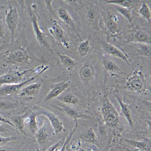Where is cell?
I'll return each instance as SVG.
<instances>
[{
  "instance_id": "6da1fadb",
  "label": "cell",
  "mask_w": 151,
  "mask_h": 151,
  "mask_svg": "<svg viewBox=\"0 0 151 151\" xmlns=\"http://www.w3.org/2000/svg\"><path fill=\"white\" fill-rule=\"evenodd\" d=\"M100 112L103 117L104 124L111 129H117L120 124L119 115L108 96L104 94L103 99Z\"/></svg>"
},
{
  "instance_id": "7a4b0ae2",
  "label": "cell",
  "mask_w": 151,
  "mask_h": 151,
  "mask_svg": "<svg viewBox=\"0 0 151 151\" xmlns=\"http://www.w3.org/2000/svg\"><path fill=\"white\" fill-rule=\"evenodd\" d=\"M146 79L144 73L136 69L128 77L125 84L126 89L140 95L148 94L149 91L146 86Z\"/></svg>"
},
{
  "instance_id": "3957f363",
  "label": "cell",
  "mask_w": 151,
  "mask_h": 151,
  "mask_svg": "<svg viewBox=\"0 0 151 151\" xmlns=\"http://www.w3.org/2000/svg\"><path fill=\"white\" fill-rule=\"evenodd\" d=\"M48 31L59 45L66 49L71 48L72 44L68 37L65 34L64 29L57 21H52L51 26L48 28Z\"/></svg>"
},
{
  "instance_id": "277c9868",
  "label": "cell",
  "mask_w": 151,
  "mask_h": 151,
  "mask_svg": "<svg viewBox=\"0 0 151 151\" xmlns=\"http://www.w3.org/2000/svg\"><path fill=\"white\" fill-rule=\"evenodd\" d=\"M29 13L31 21V23L32 24L33 29L34 31L35 35L37 41L41 45L42 47L45 48L48 52H49L51 53H53V50L52 48L50 47V44H49L48 41H47L45 35L42 32V31H41L40 28L39 27L37 17H36L34 13L33 12V11L32 10V9L30 7L29 8Z\"/></svg>"
},
{
  "instance_id": "5b68a950",
  "label": "cell",
  "mask_w": 151,
  "mask_h": 151,
  "mask_svg": "<svg viewBox=\"0 0 151 151\" xmlns=\"http://www.w3.org/2000/svg\"><path fill=\"white\" fill-rule=\"evenodd\" d=\"M36 68H31L22 71H10L7 73L0 76V86L5 84H14L22 82L23 76L28 73L36 70Z\"/></svg>"
},
{
  "instance_id": "8992f818",
  "label": "cell",
  "mask_w": 151,
  "mask_h": 151,
  "mask_svg": "<svg viewBox=\"0 0 151 151\" xmlns=\"http://www.w3.org/2000/svg\"><path fill=\"white\" fill-rule=\"evenodd\" d=\"M6 58L13 64H23L29 62V56L26 50L23 48H18L6 53Z\"/></svg>"
},
{
  "instance_id": "52a82bcc",
  "label": "cell",
  "mask_w": 151,
  "mask_h": 151,
  "mask_svg": "<svg viewBox=\"0 0 151 151\" xmlns=\"http://www.w3.org/2000/svg\"><path fill=\"white\" fill-rule=\"evenodd\" d=\"M19 18V14L17 9L10 5V10L5 18L6 24L11 33L10 45H12L14 42V35L18 24Z\"/></svg>"
},
{
  "instance_id": "ba28073f",
  "label": "cell",
  "mask_w": 151,
  "mask_h": 151,
  "mask_svg": "<svg viewBox=\"0 0 151 151\" xmlns=\"http://www.w3.org/2000/svg\"><path fill=\"white\" fill-rule=\"evenodd\" d=\"M42 73H39L36 76H32L28 79L27 80L22 82L18 84H9L7 86H5L2 87L0 89V93L2 96H7L12 94L17 93L20 92L23 87L26 86L27 84L32 82L35 80L38 76H40Z\"/></svg>"
},
{
  "instance_id": "9c48e42d",
  "label": "cell",
  "mask_w": 151,
  "mask_h": 151,
  "mask_svg": "<svg viewBox=\"0 0 151 151\" xmlns=\"http://www.w3.org/2000/svg\"><path fill=\"white\" fill-rule=\"evenodd\" d=\"M37 115H43L48 118L53 129L55 134L56 135L65 130V128L62 122L54 113L49 110H42L38 113Z\"/></svg>"
},
{
  "instance_id": "30bf717a",
  "label": "cell",
  "mask_w": 151,
  "mask_h": 151,
  "mask_svg": "<svg viewBox=\"0 0 151 151\" xmlns=\"http://www.w3.org/2000/svg\"><path fill=\"white\" fill-rule=\"evenodd\" d=\"M70 86V81H63L55 84L48 92L44 99V101L47 102L48 101H50L58 97L61 94H62V92L69 88Z\"/></svg>"
},
{
  "instance_id": "8fae6325",
  "label": "cell",
  "mask_w": 151,
  "mask_h": 151,
  "mask_svg": "<svg viewBox=\"0 0 151 151\" xmlns=\"http://www.w3.org/2000/svg\"><path fill=\"white\" fill-rule=\"evenodd\" d=\"M103 48L104 51L106 54L121 59L127 63H130V57L114 45L109 43H106L103 45Z\"/></svg>"
},
{
  "instance_id": "7c38bea8",
  "label": "cell",
  "mask_w": 151,
  "mask_h": 151,
  "mask_svg": "<svg viewBox=\"0 0 151 151\" xmlns=\"http://www.w3.org/2000/svg\"><path fill=\"white\" fill-rule=\"evenodd\" d=\"M132 42L133 43L151 45V35L142 29H134L132 32Z\"/></svg>"
},
{
  "instance_id": "4fadbf2b",
  "label": "cell",
  "mask_w": 151,
  "mask_h": 151,
  "mask_svg": "<svg viewBox=\"0 0 151 151\" xmlns=\"http://www.w3.org/2000/svg\"><path fill=\"white\" fill-rule=\"evenodd\" d=\"M114 96L120 106L121 112L122 114L124 116L126 121H127L128 124L130 126V127L131 129H132L134 128V122H133L132 112H131L130 107L127 104L124 103L122 100L121 99L120 96H119L118 94H116Z\"/></svg>"
},
{
  "instance_id": "5bb4252c",
  "label": "cell",
  "mask_w": 151,
  "mask_h": 151,
  "mask_svg": "<svg viewBox=\"0 0 151 151\" xmlns=\"http://www.w3.org/2000/svg\"><path fill=\"white\" fill-rule=\"evenodd\" d=\"M57 14H58L60 19L63 22H64L65 23H66V24L70 26L71 28L76 32V34L79 36V37L82 40L80 35L78 32L76 23L73 20L71 16L70 15V14H69V12L65 9L62 8V7H60L57 9Z\"/></svg>"
},
{
  "instance_id": "9a60e30c",
  "label": "cell",
  "mask_w": 151,
  "mask_h": 151,
  "mask_svg": "<svg viewBox=\"0 0 151 151\" xmlns=\"http://www.w3.org/2000/svg\"><path fill=\"white\" fill-rule=\"evenodd\" d=\"M106 26L108 32L110 34H117L119 32L121 27L119 17L116 14L111 15L106 21Z\"/></svg>"
},
{
  "instance_id": "2e32d148",
  "label": "cell",
  "mask_w": 151,
  "mask_h": 151,
  "mask_svg": "<svg viewBox=\"0 0 151 151\" xmlns=\"http://www.w3.org/2000/svg\"><path fill=\"white\" fill-rule=\"evenodd\" d=\"M41 84L40 83H32L24 87L19 92L20 97H33L37 96L41 88Z\"/></svg>"
},
{
  "instance_id": "e0dca14e",
  "label": "cell",
  "mask_w": 151,
  "mask_h": 151,
  "mask_svg": "<svg viewBox=\"0 0 151 151\" xmlns=\"http://www.w3.org/2000/svg\"><path fill=\"white\" fill-rule=\"evenodd\" d=\"M124 141L136 148L135 151H151V140L145 139L143 141H135L132 140H124Z\"/></svg>"
},
{
  "instance_id": "ac0fdd59",
  "label": "cell",
  "mask_w": 151,
  "mask_h": 151,
  "mask_svg": "<svg viewBox=\"0 0 151 151\" xmlns=\"http://www.w3.org/2000/svg\"><path fill=\"white\" fill-rule=\"evenodd\" d=\"M95 70L93 66L88 63L83 65L79 70V76L83 81H88L94 76Z\"/></svg>"
},
{
  "instance_id": "d6986e66",
  "label": "cell",
  "mask_w": 151,
  "mask_h": 151,
  "mask_svg": "<svg viewBox=\"0 0 151 151\" xmlns=\"http://www.w3.org/2000/svg\"><path fill=\"white\" fill-rule=\"evenodd\" d=\"M36 139L37 143L40 145L46 143L49 139V135L46 126L44 124L36 132Z\"/></svg>"
},
{
  "instance_id": "ffe728a7",
  "label": "cell",
  "mask_w": 151,
  "mask_h": 151,
  "mask_svg": "<svg viewBox=\"0 0 151 151\" xmlns=\"http://www.w3.org/2000/svg\"><path fill=\"white\" fill-rule=\"evenodd\" d=\"M79 138L87 142L95 143L96 142V136L93 127H89L88 130L81 133Z\"/></svg>"
},
{
  "instance_id": "44dd1931",
  "label": "cell",
  "mask_w": 151,
  "mask_h": 151,
  "mask_svg": "<svg viewBox=\"0 0 151 151\" xmlns=\"http://www.w3.org/2000/svg\"><path fill=\"white\" fill-rule=\"evenodd\" d=\"M90 36L84 41L81 42L78 47V53L79 55L82 57L87 56L89 54L91 51V44H90Z\"/></svg>"
},
{
  "instance_id": "7402d4cb",
  "label": "cell",
  "mask_w": 151,
  "mask_h": 151,
  "mask_svg": "<svg viewBox=\"0 0 151 151\" xmlns=\"http://www.w3.org/2000/svg\"><path fill=\"white\" fill-rule=\"evenodd\" d=\"M106 3L110 4L112 5H116L118 6L119 7H124V8H127L130 9L131 8L134 7V2L135 1H131V0H113V1H105Z\"/></svg>"
},
{
  "instance_id": "603a6c76",
  "label": "cell",
  "mask_w": 151,
  "mask_h": 151,
  "mask_svg": "<svg viewBox=\"0 0 151 151\" xmlns=\"http://www.w3.org/2000/svg\"><path fill=\"white\" fill-rule=\"evenodd\" d=\"M12 121L13 122H12L14 124L16 129H18L19 131L23 135L26 136V133L24 131V124L23 117L21 116H14L12 118Z\"/></svg>"
},
{
  "instance_id": "cb8c5ba5",
  "label": "cell",
  "mask_w": 151,
  "mask_h": 151,
  "mask_svg": "<svg viewBox=\"0 0 151 151\" xmlns=\"http://www.w3.org/2000/svg\"><path fill=\"white\" fill-rule=\"evenodd\" d=\"M136 44L138 45L137 48H135V50L137 53L140 55L150 58L151 55V45L137 43Z\"/></svg>"
},
{
  "instance_id": "d4e9b609",
  "label": "cell",
  "mask_w": 151,
  "mask_h": 151,
  "mask_svg": "<svg viewBox=\"0 0 151 151\" xmlns=\"http://www.w3.org/2000/svg\"><path fill=\"white\" fill-rule=\"evenodd\" d=\"M138 14L148 22H151V14L150 9L145 2H142L138 10Z\"/></svg>"
},
{
  "instance_id": "484cf974",
  "label": "cell",
  "mask_w": 151,
  "mask_h": 151,
  "mask_svg": "<svg viewBox=\"0 0 151 151\" xmlns=\"http://www.w3.org/2000/svg\"><path fill=\"white\" fill-rule=\"evenodd\" d=\"M57 55L62 65H63L65 66L72 68L76 65V62L74 61V60L69 55L62 54L59 52H57Z\"/></svg>"
},
{
  "instance_id": "4316f807",
  "label": "cell",
  "mask_w": 151,
  "mask_h": 151,
  "mask_svg": "<svg viewBox=\"0 0 151 151\" xmlns=\"http://www.w3.org/2000/svg\"><path fill=\"white\" fill-rule=\"evenodd\" d=\"M58 99L63 103L71 105H76L79 103V99L73 94H66L58 97Z\"/></svg>"
},
{
  "instance_id": "83f0119b",
  "label": "cell",
  "mask_w": 151,
  "mask_h": 151,
  "mask_svg": "<svg viewBox=\"0 0 151 151\" xmlns=\"http://www.w3.org/2000/svg\"><path fill=\"white\" fill-rule=\"evenodd\" d=\"M61 109L68 116L75 121H77L78 119H81L83 117L82 114L74 109L69 107H65Z\"/></svg>"
},
{
  "instance_id": "f1b7e54d",
  "label": "cell",
  "mask_w": 151,
  "mask_h": 151,
  "mask_svg": "<svg viewBox=\"0 0 151 151\" xmlns=\"http://www.w3.org/2000/svg\"><path fill=\"white\" fill-rule=\"evenodd\" d=\"M116 10L119 14H121L124 17V18L128 21L129 23H132V22L133 21V16L132 15L130 9L117 6L116 7Z\"/></svg>"
},
{
  "instance_id": "f546056e",
  "label": "cell",
  "mask_w": 151,
  "mask_h": 151,
  "mask_svg": "<svg viewBox=\"0 0 151 151\" xmlns=\"http://www.w3.org/2000/svg\"><path fill=\"white\" fill-rule=\"evenodd\" d=\"M37 116V114L33 113L30 115L28 119L29 129L30 131L35 134L38 130V127H37V124L36 121Z\"/></svg>"
},
{
  "instance_id": "4dcf8cb0",
  "label": "cell",
  "mask_w": 151,
  "mask_h": 151,
  "mask_svg": "<svg viewBox=\"0 0 151 151\" xmlns=\"http://www.w3.org/2000/svg\"><path fill=\"white\" fill-rule=\"evenodd\" d=\"M103 65L104 68L109 72H113L120 70V68L115 62L110 60H105L103 61Z\"/></svg>"
},
{
  "instance_id": "1f68e13d",
  "label": "cell",
  "mask_w": 151,
  "mask_h": 151,
  "mask_svg": "<svg viewBox=\"0 0 151 151\" xmlns=\"http://www.w3.org/2000/svg\"><path fill=\"white\" fill-rule=\"evenodd\" d=\"M77 127H78V122L77 121H76V124H75V126L73 127V129H72V130L70 131V134H69V135L68 136V137H66V140L63 142V144L62 145V148L60 150V151H58L57 150V148L55 150V151H66V147H67V145H68L69 143V142H70L71 138L73 137V135L74 134L75 132H76V130L77 129Z\"/></svg>"
},
{
  "instance_id": "d6a6232c",
  "label": "cell",
  "mask_w": 151,
  "mask_h": 151,
  "mask_svg": "<svg viewBox=\"0 0 151 151\" xmlns=\"http://www.w3.org/2000/svg\"><path fill=\"white\" fill-rule=\"evenodd\" d=\"M86 16L87 18L88 19V21L90 22H93L96 21L97 17V13L95 9L93 7L88 9L86 13Z\"/></svg>"
},
{
  "instance_id": "836d02e7",
  "label": "cell",
  "mask_w": 151,
  "mask_h": 151,
  "mask_svg": "<svg viewBox=\"0 0 151 151\" xmlns=\"http://www.w3.org/2000/svg\"><path fill=\"white\" fill-rule=\"evenodd\" d=\"M16 139V137H3L0 136V145L6 144L8 142H12Z\"/></svg>"
},
{
  "instance_id": "e575fe53",
  "label": "cell",
  "mask_w": 151,
  "mask_h": 151,
  "mask_svg": "<svg viewBox=\"0 0 151 151\" xmlns=\"http://www.w3.org/2000/svg\"><path fill=\"white\" fill-rule=\"evenodd\" d=\"M63 142V140H59L57 143H56L55 144H53V145H51L49 148H48V150H47V151H55V150L57 149V148H58L59 147H60V145H61V144H62V143Z\"/></svg>"
},
{
  "instance_id": "d590c367",
  "label": "cell",
  "mask_w": 151,
  "mask_h": 151,
  "mask_svg": "<svg viewBox=\"0 0 151 151\" xmlns=\"http://www.w3.org/2000/svg\"><path fill=\"white\" fill-rule=\"evenodd\" d=\"M0 122H2V123L8 124L10 125L12 127H13L15 130H16V128H15V127L14 126L13 124L11 121H10L9 120H8L7 119H6V118H5V117H3L2 116H1V114H0Z\"/></svg>"
},
{
  "instance_id": "8d00e7d4",
  "label": "cell",
  "mask_w": 151,
  "mask_h": 151,
  "mask_svg": "<svg viewBox=\"0 0 151 151\" xmlns=\"http://www.w3.org/2000/svg\"><path fill=\"white\" fill-rule=\"evenodd\" d=\"M5 35V27L2 18L0 17V36L4 38Z\"/></svg>"
},
{
  "instance_id": "74e56055",
  "label": "cell",
  "mask_w": 151,
  "mask_h": 151,
  "mask_svg": "<svg viewBox=\"0 0 151 151\" xmlns=\"http://www.w3.org/2000/svg\"><path fill=\"white\" fill-rule=\"evenodd\" d=\"M11 105H9L4 101H0V109H9L11 108Z\"/></svg>"
},
{
  "instance_id": "f35d334b",
  "label": "cell",
  "mask_w": 151,
  "mask_h": 151,
  "mask_svg": "<svg viewBox=\"0 0 151 151\" xmlns=\"http://www.w3.org/2000/svg\"><path fill=\"white\" fill-rule=\"evenodd\" d=\"M7 131V130L2 126L0 125V133H4Z\"/></svg>"
},
{
  "instance_id": "ab89813d",
  "label": "cell",
  "mask_w": 151,
  "mask_h": 151,
  "mask_svg": "<svg viewBox=\"0 0 151 151\" xmlns=\"http://www.w3.org/2000/svg\"><path fill=\"white\" fill-rule=\"evenodd\" d=\"M4 48V45H0V52H1V50Z\"/></svg>"
},
{
  "instance_id": "60d3db41",
  "label": "cell",
  "mask_w": 151,
  "mask_h": 151,
  "mask_svg": "<svg viewBox=\"0 0 151 151\" xmlns=\"http://www.w3.org/2000/svg\"><path fill=\"white\" fill-rule=\"evenodd\" d=\"M78 151H86L85 150H83V149H81V150H79Z\"/></svg>"
},
{
  "instance_id": "b9f144b4",
  "label": "cell",
  "mask_w": 151,
  "mask_h": 151,
  "mask_svg": "<svg viewBox=\"0 0 151 151\" xmlns=\"http://www.w3.org/2000/svg\"><path fill=\"white\" fill-rule=\"evenodd\" d=\"M2 42V40H1V39L0 38V43H1Z\"/></svg>"
},
{
  "instance_id": "7bdbcfd3",
  "label": "cell",
  "mask_w": 151,
  "mask_h": 151,
  "mask_svg": "<svg viewBox=\"0 0 151 151\" xmlns=\"http://www.w3.org/2000/svg\"><path fill=\"white\" fill-rule=\"evenodd\" d=\"M3 7V6H0V10L2 9Z\"/></svg>"
},
{
  "instance_id": "ee69618b",
  "label": "cell",
  "mask_w": 151,
  "mask_h": 151,
  "mask_svg": "<svg viewBox=\"0 0 151 151\" xmlns=\"http://www.w3.org/2000/svg\"><path fill=\"white\" fill-rule=\"evenodd\" d=\"M0 151H5L4 150H0Z\"/></svg>"
},
{
  "instance_id": "f6af8a7d",
  "label": "cell",
  "mask_w": 151,
  "mask_h": 151,
  "mask_svg": "<svg viewBox=\"0 0 151 151\" xmlns=\"http://www.w3.org/2000/svg\"><path fill=\"white\" fill-rule=\"evenodd\" d=\"M27 151V150H23V151Z\"/></svg>"
},
{
  "instance_id": "bcb514c9",
  "label": "cell",
  "mask_w": 151,
  "mask_h": 151,
  "mask_svg": "<svg viewBox=\"0 0 151 151\" xmlns=\"http://www.w3.org/2000/svg\"><path fill=\"white\" fill-rule=\"evenodd\" d=\"M0 68H1V65H0Z\"/></svg>"
}]
</instances>
